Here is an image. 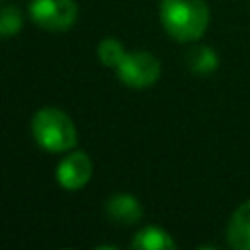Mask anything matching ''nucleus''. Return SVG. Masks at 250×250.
<instances>
[{
  "mask_svg": "<svg viewBox=\"0 0 250 250\" xmlns=\"http://www.w3.org/2000/svg\"><path fill=\"white\" fill-rule=\"evenodd\" d=\"M158 14L164 31L180 43L201 39L211 20L205 0H160Z\"/></svg>",
  "mask_w": 250,
  "mask_h": 250,
  "instance_id": "nucleus-1",
  "label": "nucleus"
},
{
  "mask_svg": "<svg viewBox=\"0 0 250 250\" xmlns=\"http://www.w3.org/2000/svg\"><path fill=\"white\" fill-rule=\"evenodd\" d=\"M31 135L47 152H66L76 146L78 133L72 119L59 107H41L31 119Z\"/></svg>",
  "mask_w": 250,
  "mask_h": 250,
  "instance_id": "nucleus-2",
  "label": "nucleus"
},
{
  "mask_svg": "<svg viewBox=\"0 0 250 250\" xmlns=\"http://www.w3.org/2000/svg\"><path fill=\"white\" fill-rule=\"evenodd\" d=\"M27 12L37 27L51 33L66 31L78 20V6L74 0H29Z\"/></svg>",
  "mask_w": 250,
  "mask_h": 250,
  "instance_id": "nucleus-3",
  "label": "nucleus"
},
{
  "mask_svg": "<svg viewBox=\"0 0 250 250\" xmlns=\"http://www.w3.org/2000/svg\"><path fill=\"white\" fill-rule=\"evenodd\" d=\"M117 78L129 88H148L158 82L162 66L160 61L148 51L125 53L123 61L115 66Z\"/></svg>",
  "mask_w": 250,
  "mask_h": 250,
  "instance_id": "nucleus-4",
  "label": "nucleus"
},
{
  "mask_svg": "<svg viewBox=\"0 0 250 250\" xmlns=\"http://www.w3.org/2000/svg\"><path fill=\"white\" fill-rule=\"evenodd\" d=\"M94 174V164L90 156L84 150H72L68 152L59 164H57V184L66 191H78L82 189Z\"/></svg>",
  "mask_w": 250,
  "mask_h": 250,
  "instance_id": "nucleus-5",
  "label": "nucleus"
},
{
  "mask_svg": "<svg viewBox=\"0 0 250 250\" xmlns=\"http://www.w3.org/2000/svg\"><path fill=\"white\" fill-rule=\"evenodd\" d=\"M227 242L234 250H250V199L232 211L227 225Z\"/></svg>",
  "mask_w": 250,
  "mask_h": 250,
  "instance_id": "nucleus-6",
  "label": "nucleus"
},
{
  "mask_svg": "<svg viewBox=\"0 0 250 250\" xmlns=\"http://www.w3.org/2000/svg\"><path fill=\"white\" fill-rule=\"evenodd\" d=\"M105 213L119 225H135L143 219V205L129 193H115L105 201Z\"/></svg>",
  "mask_w": 250,
  "mask_h": 250,
  "instance_id": "nucleus-7",
  "label": "nucleus"
},
{
  "mask_svg": "<svg viewBox=\"0 0 250 250\" xmlns=\"http://www.w3.org/2000/svg\"><path fill=\"white\" fill-rule=\"evenodd\" d=\"M131 246L137 248V250H174L176 242L164 229L150 225V227L141 229L135 234Z\"/></svg>",
  "mask_w": 250,
  "mask_h": 250,
  "instance_id": "nucleus-8",
  "label": "nucleus"
},
{
  "mask_svg": "<svg viewBox=\"0 0 250 250\" xmlns=\"http://www.w3.org/2000/svg\"><path fill=\"white\" fill-rule=\"evenodd\" d=\"M186 61H188V66L191 68V72L201 74V76L215 72L217 66H219V57L209 45L191 47L186 55Z\"/></svg>",
  "mask_w": 250,
  "mask_h": 250,
  "instance_id": "nucleus-9",
  "label": "nucleus"
},
{
  "mask_svg": "<svg viewBox=\"0 0 250 250\" xmlns=\"http://www.w3.org/2000/svg\"><path fill=\"white\" fill-rule=\"evenodd\" d=\"M125 53L127 51H125L123 43L119 39H115V37H105L98 45V59H100V62L104 66H109V68H115L123 61Z\"/></svg>",
  "mask_w": 250,
  "mask_h": 250,
  "instance_id": "nucleus-10",
  "label": "nucleus"
},
{
  "mask_svg": "<svg viewBox=\"0 0 250 250\" xmlns=\"http://www.w3.org/2000/svg\"><path fill=\"white\" fill-rule=\"evenodd\" d=\"M23 27V16L16 6H2L0 8V37L18 35Z\"/></svg>",
  "mask_w": 250,
  "mask_h": 250,
  "instance_id": "nucleus-11",
  "label": "nucleus"
}]
</instances>
